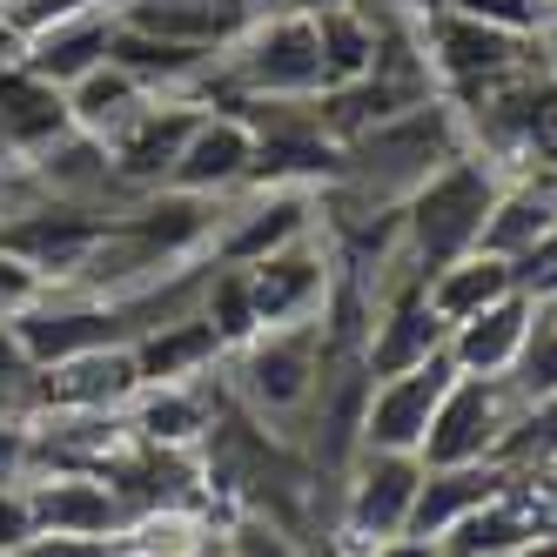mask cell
I'll return each instance as SVG.
<instances>
[{
    "label": "cell",
    "mask_w": 557,
    "mask_h": 557,
    "mask_svg": "<svg viewBox=\"0 0 557 557\" xmlns=\"http://www.w3.org/2000/svg\"><path fill=\"white\" fill-rule=\"evenodd\" d=\"M457 383L450 349L436 363H417L404 376H370V404H363V450H423L430 417L444 404V389Z\"/></svg>",
    "instance_id": "cell-9"
},
{
    "label": "cell",
    "mask_w": 557,
    "mask_h": 557,
    "mask_svg": "<svg viewBox=\"0 0 557 557\" xmlns=\"http://www.w3.org/2000/svg\"><path fill=\"white\" fill-rule=\"evenodd\" d=\"M363 557H450L444 544H436V537H389V544H376V550H363Z\"/></svg>",
    "instance_id": "cell-32"
},
{
    "label": "cell",
    "mask_w": 557,
    "mask_h": 557,
    "mask_svg": "<svg viewBox=\"0 0 557 557\" xmlns=\"http://www.w3.org/2000/svg\"><path fill=\"white\" fill-rule=\"evenodd\" d=\"M510 383L524 396V410L557 396V296H537V315H531V336H524V356H517Z\"/></svg>",
    "instance_id": "cell-24"
},
{
    "label": "cell",
    "mask_w": 557,
    "mask_h": 557,
    "mask_svg": "<svg viewBox=\"0 0 557 557\" xmlns=\"http://www.w3.org/2000/svg\"><path fill=\"white\" fill-rule=\"evenodd\" d=\"M243 283H249V309H256V323H315L336 289V256L323 243V228L309 235V243H289V249H275L262 262H243Z\"/></svg>",
    "instance_id": "cell-8"
},
{
    "label": "cell",
    "mask_w": 557,
    "mask_h": 557,
    "mask_svg": "<svg viewBox=\"0 0 557 557\" xmlns=\"http://www.w3.org/2000/svg\"><path fill=\"white\" fill-rule=\"evenodd\" d=\"M222 404H228L222 370L215 376H188V383H141L135 404H128V430L141 436V444H154V450L195 457V450L209 444Z\"/></svg>",
    "instance_id": "cell-12"
},
{
    "label": "cell",
    "mask_w": 557,
    "mask_h": 557,
    "mask_svg": "<svg viewBox=\"0 0 557 557\" xmlns=\"http://www.w3.org/2000/svg\"><path fill=\"white\" fill-rule=\"evenodd\" d=\"M27 537H41V517H34V491H27V484H0V557L21 550Z\"/></svg>",
    "instance_id": "cell-29"
},
{
    "label": "cell",
    "mask_w": 557,
    "mask_h": 557,
    "mask_svg": "<svg viewBox=\"0 0 557 557\" xmlns=\"http://www.w3.org/2000/svg\"><path fill=\"white\" fill-rule=\"evenodd\" d=\"M8 162H14V154H8V148H0V169H8Z\"/></svg>",
    "instance_id": "cell-37"
},
{
    "label": "cell",
    "mask_w": 557,
    "mask_h": 557,
    "mask_svg": "<svg viewBox=\"0 0 557 557\" xmlns=\"http://www.w3.org/2000/svg\"><path fill=\"white\" fill-rule=\"evenodd\" d=\"M323 228V209H315V188H235L228 202H215V243L209 256L243 269L262 262L289 243H309Z\"/></svg>",
    "instance_id": "cell-7"
},
{
    "label": "cell",
    "mask_w": 557,
    "mask_h": 557,
    "mask_svg": "<svg viewBox=\"0 0 557 557\" xmlns=\"http://www.w3.org/2000/svg\"><path fill=\"white\" fill-rule=\"evenodd\" d=\"M323 363H330L323 315L315 323H269L222 356V389H228L235 410H249L262 430L296 444L315 389H323Z\"/></svg>",
    "instance_id": "cell-1"
},
{
    "label": "cell",
    "mask_w": 557,
    "mask_h": 557,
    "mask_svg": "<svg viewBox=\"0 0 557 557\" xmlns=\"http://www.w3.org/2000/svg\"><path fill=\"white\" fill-rule=\"evenodd\" d=\"M0 363H27L21 343H14V330H0Z\"/></svg>",
    "instance_id": "cell-35"
},
{
    "label": "cell",
    "mask_w": 557,
    "mask_h": 557,
    "mask_svg": "<svg viewBox=\"0 0 557 557\" xmlns=\"http://www.w3.org/2000/svg\"><path fill=\"white\" fill-rule=\"evenodd\" d=\"M497 188H504V169L484 162L476 148H463L457 162H444L404 202V256L423 275H436V269H450L457 256H470L476 243H484V222L497 209Z\"/></svg>",
    "instance_id": "cell-3"
},
{
    "label": "cell",
    "mask_w": 557,
    "mask_h": 557,
    "mask_svg": "<svg viewBox=\"0 0 557 557\" xmlns=\"http://www.w3.org/2000/svg\"><path fill=\"white\" fill-rule=\"evenodd\" d=\"M61 135H74L67 88L41 82L27 61H0V148H8L14 162H34V154L54 148Z\"/></svg>",
    "instance_id": "cell-15"
},
{
    "label": "cell",
    "mask_w": 557,
    "mask_h": 557,
    "mask_svg": "<svg viewBox=\"0 0 557 557\" xmlns=\"http://www.w3.org/2000/svg\"><path fill=\"white\" fill-rule=\"evenodd\" d=\"M175 8H228V14H249V21H256L249 0H175Z\"/></svg>",
    "instance_id": "cell-34"
},
{
    "label": "cell",
    "mask_w": 557,
    "mask_h": 557,
    "mask_svg": "<svg viewBox=\"0 0 557 557\" xmlns=\"http://www.w3.org/2000/svg\"><path fill=\"white\" fill-rule=\"evenodd\" d=\"M195 122H202V101H188V95H154L128 128H114V135H108V162H114V175H122V188H135V195L169 188L175 154H182V141H188Z\"/></svg>",
    "instance_id": "cell-10"
},
{
    "label": "cell",
    "mask_w": 557,
    "mask_h": 557,
    "mask_svg": "<svg viewBox=\"0 0 557 557\" xmlns=\"http://www.w3.org/2000/svg\"><path fill=\"white\" fill-rule=\"evenodd\" d=\"M517 417H524V396H517L510 376H457L444 389V404L430 417V436H423V463L444 470V463H504V444Z\"/></svg>",
    "instance_id": "cell-6"
},
{
    "label": "cell",
    "mask_w": 557,
    "mask_h": 557,
    "mask_svg": "<svg viewBox=\"0 0 557 557\" xmlns=\"http://www.w3.org/2000/svg\"><path fill=\"white\" fill-rule=\"evenodd\" d=\"M531 315H537V296L531 289H510L504 302L463 315V323L450 330V363H457V376H510L517 356H524Z\"/></svg>",
    "instance_id": "cell-16"
},
{
    "label": "cell",
    "mask_w": 557,
    "mask_h": 557,
    "mask_svg": "<svg viewBox=\"0 0 557 557\" xmlns=\"http://www.w3.org/2000/svg\"><path fill=\"white\" fill-rule=\"evenodd\" d=\"M510 484V463H444V470H430L423 463V491H417V510H410V537H436L444 544L463 517H476L497 491Z\"/></svg>",
    "instance_id": "cell-18"
},
{
    "label": "cell",
    "mask_w": 557,
    "mask_h": 557,
    "mask_svg": "<svg viewBox=\"0 0 557 557\" xmlns=\"http://www.w3.org/2000/svg\"><path fill=\"white\" fill-rule=\"evenodd\" d=\"M510 289H524V283H517V262L470 249V256H457L450 269H436V275H430V309H436V315H444V323L457 330L463 315H476V309L504 302Z\"/></svg>",
    "instance_id": "cell-21"
},
{
    "label": "cell",
    "mask_w": 557,
    "mask_h": 557,
    "mask_svg": "<svg viewBox=\"0 0 557 557\" xmlns=\"http://www.w3.org/2000/svg\"><path fill=\"white\" fill-rule=\"evenodd\" d=\"M222 557H309V544L262 510H235L222 524Z\"/></svg>",
    "instance_id": "cell-25"
},
{
    "label": "cell",
    "mask_w": 557,
    "mask_h": 557,
    "mask_svg": "<svg viewBox=\"0 0 557 557\" xmlns=\"http://www.w3.org/2000/svg\"><path fill=\"white\" fill-rule=\"evenodd\" d=\"M444 8H463V14L491 21V27H510V34H531V41H537L550 0H444Z\"/></svg>",
    "instance_id": "cell-28"
},
{
    "label": "cell",
    "mask_w": 557,
    "mask_h": 557,
    "mask_svg": "<svg viewBox=\"0 0 557 557\" xmlns=\"http://www.w3.org/2000/svg\"><path fill=\"white\" fill-rule=\"evenodd\" d=\"M154 95L135 82V74L128 67H114V61H101L95 74H82V82H74L67 88V108H74V128H82V135H114V128H128L135 122V114L148 108Z\"/></svg>",
    "instance_id": "cell-22"
},
{
    "label": "cell",
    "mask_w": 557,
    "mask_h": 557,
    "mask_svg": "<svg viewBox=\"0 0 557 557\" xmlns=\"http://www.w3.org/2000/svg\"><path fill=\"white\" fill-rule=\"evenodd\" d=\"M101 8H122V0H0V27L14 34V48L27 34H41L54 21H82V14H101Z\"/></svg>",
    "instance_id": "cell-27"
},
{
    "label": "cell",
    "mask_w": 557,
    "mask_h": 557,
    "mask_svg": "<svg viewBox=\"0 0 557 557\" xmlns=\"http://www.w3.org/2000/svg\"><path fill=\"white\" fill-rule=\"evenodd\" d=\"M417 491H423V457H410V450H363L343 470L330 537H343L349 550H376L389 537H404L410 510H417Z\"/></svg>",
    "instance_id": "cell-5"
},
{
    "label": "cell",
    "mask_w": 557,
    "mask_h": 557,
    "mask_svg": "<svg viewBox=\"0 0 557 557\" xmlns=\"http://www.w3.org/2000/svg\"><path fill=\"white\" fill-rule=\"evenodd\" d=\"M108 48H114V8L82 14V21H54V27H41V34H27L14 61H27V67L41 74V82H54V88H74L82 74H95V67L108 61Z\"/></svg>",
    "instance_id": "cell-19"
},
{
    "label": "cell",
    "mask_w": 557,
    "mask_h": 557,
    "mask_svg": "<svg viewBox=\"0 0 557 557\" xmlns=\"http://www.w3.org/2000/svg\"><path fill=\"white\" fill-rule=\"evenodd\" d=\"M14 54H21V48H14V34H8V27H0V61H14Z\"/></svg>",
    "instance_id": "cell-36"
},
{
    "label": "cell",
    "mask_w": 557,
    "mask_h": 557,
    "mask_svg": "<svg viewBox=\"0 0 557 557\" xmlns=\"http://www.w3.org/2000/svg\"><path fill=\"white\" fill-rule=\"evenodd\" d=\"M141 389L135 349H82L61 363L34 370V410H88V417H114L128 410Z\"/></svg>",
    "instance_id": "cell-13"
},
{
    "label": "cell",
    "mask_w": 557,
    "mask_h": 557,
    "mask_svg": "<svg viewBox=\"0 0 557 557\" xmlns=\"http://www.w3.org/2000/svg\"><path fill=\"white\" fill-rule=\"evenodd\" d=\"M417 41H423L430 74H436V88H444L450 108L476 101L484 88L510 82V74L544 67V54H537L531 34L491 27V21H476V14H463V8H430V14H417Z\"/></svg>",
    "instance_id": "cell-4"
},
{
    "label": "cell",
    "mask_w": 557,
    "mask_h": 557,
    "mask_svg": "<svg viewBox=\"0 0 557 557\" xmlns=\"http://www.w3.org/2000/svg\"><path fill=\"white\" fill-rule=\"evenodd\" d=\"M222 356H228V343L215 336L209 315L195 309V315H182V323H169V330H154V336L135 343V370H141V383H188V376H215Z\"/></svg>",
    "instance_id": "cell-20"
},
{
    "label": "cell",
    "mask_w": 557,
    "mask_h": 557,
    "mask_svg": "<svg viewBox=\"0 0 557 557\" xmlns=\"http://www.w3.org/2000/svg\"><path fill=\"white\" fill-rule=\"evenodd\" d=\"M249 169H256V128L228 108H202V122L188 128V141L175 154L169 188L202 195V202H228V195L249 182Z\"/></svg>",
    "instance_id": "cell-11"
},
{
    "label": "cell",
    "mask_w": 557,
    "mask_h": 557,
    "mask_svg": "<svg viewBox=\"0 0 557 557\" xmlns=\"http://www.w3.org/2000/svg\"><path fill=\"white\" fill-rule=\"evenodd\" d=\"M222 524L228 517L202 497L188 504H154V510H135L122 531H114L108 550H128V557H215L222 550Z\"/></svg>",
    "instance_id": "cell-17"
},
{
    "label": "cell",
    "mask_w": 557,
    "mask_h": 557,
    "mask_svg": "<svg viewBox=\"0 0 557 557\" xmlns=\"http://www.w3.org/2000/svg\"><path fill=\"white\" fill-rule=\"evenodd\" d=\"M463 148H470L463 114L436 95V101H423V108H404V114H389V122L349 135V141H343V175H336V182H349L356 195H370V202H383V209H404L410 195H417L436 169H444V162H457Z\"/></svg>",
    "instance_id": "cell-2"
},
{
    "label": "cell",
    "mask_w": 557,
    "mask_h": 557,
    "mask_svg": "<svg viewBox=\"0 0 557 557\" xmlns=\"http://www.w3.org/2000/svg\"><path fill=\"white\" fill-rule=\"evenodd\" d=\"M48 289H54V283H48V275L34 269L27 256L0 249V330H14L21 315H34V309L48 302Z\"/></svg>",
    "instance_id": "cell-26"
},
{
    "label": "cell",
    "mask_w": 557,
    "mask_h": 557,
    "mask_svg": "<svg viewBox=\"0 0 557 557\" xmlns=\"http://www.w3.org/2000/svg\"><path fill=\"white\" fill-rule=\"evenodd\" d=\"M27 417H0V484H27Z\"/></svg>",
    "instance_id": "cell-30"
},
{
    "label": "cell",
    "mask_w": 557,
    "mask_h": 557,
    "mask_svg": "<svg viewBox=\"0 0 557 557\" xmlns=\"http://www.w3.org/2000/svg\"><path fill=\"white\" fill-rule=\"evenodd\" d=\"M537 54H544V74H557V0H550L544 27H537Z\"/></svg>",
    "instance_id": "cell-33"
},
{
    "label": "cell",
    "mask_w": 557,
    "mask_h": 557,
    "mask_svg": "<svg viewBox=\"0 0 557 557\" xmlns=\"http://www.w3.org/2000/svg\"><path fill=\"white\" fill-rule=\"evenodd\" d=\"M8 557H108V544H95V537H27L21 550H8Z\"/></svg>",
    "instance_id": "cell-31"
},
{
    "label": "cell",
    "mask_w": 557,
    "mask_h": 557,
    "mask_svg": "<svg viewBox=\"0 0 557 557\" xmlns=\"http://www.w3.org/2000/svg\"><path fill=\"white\" fill-rule=\"evenodd\" d=\"M108 557H128V550H108ZM215 557H222V550H215Z\"/></svg>",
    "instance_id": "cell-38"
},
{
    "label": "cell",
    "mask_w": 557,
    "mask_h": 557,
    "mask_svg": "<svg viewBox=\"0 0 557 557\" xmlns=\"http://www.w3.org/2000/svg\"><path fill=\"white\" fill-rule=\"evenodd\" d=\"M27 491H34V517H41L48 537L114 544V531L128 524V504L114 497V484L95 470H41V476H27Z\"/></svg>",
    "instance_id": "cell-14"
},
{
    "label": "cell",
    "mask_w": 557,
    "mask_h": 557,
    "mask_svg": "<svg viewBox=\"0 0 557 557\" xmlns=\"http://www.w3.org/2000/svg\"><path fill=\"white\" fill-rule=\"evenodd\" d=\"M315 41H323V67H330V88L343 82H363L370 61H376V14L343 0V8H315Z\"/></svg>",
    "instance_id": "cell-23"
}]
</instances>
